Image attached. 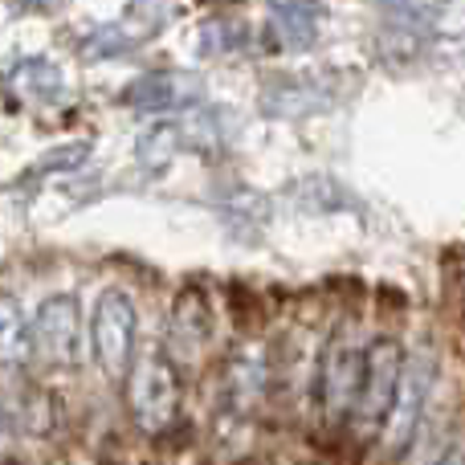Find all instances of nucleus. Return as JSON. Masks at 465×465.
Wrapping results in <instances>:
<instances>
[{"label": "nucleus", "mask_w": 465, "mask_h": 465, "mask_svg": "<svg viewBox=\"0 0 465 465\" xmlns=\"http://www.w3.org/2000/svg\"><path fill=\"white\" fill-rule=\"evenodd\" d=\"M135 339H139L135 302H131L127 290L106 286L94 298V311H90V351H94V363L111 380L131 376V368H135Z\"/></svg>", "instance_id": "1"}, {"label": "nucleus", "mask_w": 465, "mask_h": 465, "mask_svg": "<svg viewBox=\"0 0 465 465\" xmlns=\"http://www.w3.org/2000/svg\"><path fill=\"white\" fill-rule=\"evenodd\" d=\"M437 380V360L429 347L404 355V371H401V388H396L392 412H388L384 429H380V445H384L388 458H401L420 433V420L429 409V392H433Z\"/></svg>", "instance_id": "2"}, {"label": "nucleus", "mask_w": 465, "mask_h": 465, "mask_svg": "<svg viewBox=\"0 0 465 465\" xmlns=\"http://www.w3.org/2000/svg\"><path fill=\"white\" fill-rule=\"evenodd\" d=\"M131 388V412H135V425L143 433L160 437L176 425L180 417V380L172 371L168 355L163 351H147L143 360H135L127 376Z\"/></svg>", "instance_id": "3"}, {"label": "nucleus", "mask_w": 465, "mask_h": 465, "mask_svg": "<svg viewBox=\"0 0 465 465\" xmlns=\"http://www.w3.org/2000/svg\"><path fill=\"white\" fill-rule=\"evenodd\" d=\"M360 376H363V351L343 327L322 343L319 351V371H314V388L322 401V417L331 425H343L355 417V401H360Z\"/></svg>", "instance_id": "4"}, {"label": "nucleus", "mask_w": 465, "mask_h": 465, "mask_svg": "<svg viewBox=\"0 0 465 465\" xmlns=\"http://www.w3.org/2000/svg\"><path fill=\"white\" fill-rule=\"evenodd\" d=\"M401 371H404V351L396 339H376L371 347H363L360 401H355V429H360V437H371L384 429L396 401V388H401Z\"/></svg>", "instance_id": "5"}, {"label": "nucleus", "mask_w": 465, "mask_h": 465, "mask_svg": "<svg viewBox=\"0 0 465 465\" xmlns=\"http://www.w3.org/2000/svg\"><path fill=\"white\" fill-rule=\"evenodd\" d=\"M33 355L54 368H74L82 355V311L74 294L41 298L33 314Z\"/></svg>", "instance_id": "6"}, {"label": "nucleus", "mask_w": 465, "mask_h": 465, "mask_svg": "<svg viewBox=\"0 0 465 465\" xmlns=\"http://www.w3.org/2000/svg\"><path fill=\"white\" fill-rule=\"evenodd\" d=\"M201 94H204L201 74H188V70H147V74H139L131 86L119 90V98L127 106L155 111V114L193 106V103H201Z\"/></svg>", "instance_id": "7"}, {"label": "nucleus", "mask_w": 465, "mask_h": 465, "mask_svg": "<svg viewBox=\"0 0 465 465\" xmlns=\"http://www.w3.org/2000/svg\"><path fill=\"white\" fill-rule=\"evenodd\" d=\"M33 355V319L13 294H0V368H21Z\"/></svg>", "instance_id": "8"}, {"label": "nucleus", "mask_w": 465, "mask_h": 465, "mask_svg": "<svg viewBox=\"0 0 465 465\" xmlns=\"http://www.w3.org/2000/svg\"><path fill=\"white\" fill-rule=\"evenodd\" d=\"M319 21H322V13L311 5H273L270 8V25L282 33V45L286 49L311 45L314 33H319Z\"/></svg>", "instance_id": "9"}, {"label": "nucleus", "mask_w": 465, "mask_h": 465, "mask_svg": "<svg viewBox=\"0 0 465 465\" xmlns=\"http://www.w3.org/2000/svg\"><path fill=\"white\" fill-rule=\"evenodd\" d=\"M180 123H155V127H147L143 135H139V163H147V168H163V163L176 155V147L184 143V135H180Z\"/></svg>", "instance_id": "10"}, {"label": "nucleus", "mask_w": 465, "mask_h": 465, "mask_svg": "<svg viewBox=\"0 0 465 465\" xmlns=\"http://www.w3.org/2000/svg\"><path fill=\"white\" fill-rule=\"evenodd\" d=\"M13 82L25 90V94H54V90H62V70H57L54 62H41V57H33V62H21L13 70Z\"/></svg>", "instance_id": "11"}, {"label": "nucleus", "mask_w": 465, "mask_h": 465, "mask_svg": "<svg viewBox=\"0 0 465 465\" xmlns=\"http://www.w3.org/2000/svg\"><path fill=\"white\" fill-rule=\"evenodd\" d=\"M82 160H90V147L70 143L62 152H49L45 160H37V172H70V168H82Z\"/></svg>", "instance_id": "12"}, {"label": "nucleus", "mask_w": 465, "mask_h": 465, "mask_svg": "<svg viewBox=\"0 0 465 465\" xmlns=\"http://www.w3.org/2000/svg\"><path fill=\"white\" fill-rule=\"evenodd\" d=\"M433 465H465V453L461 450H450V453H441Z\"/></svg>", "instance_id": "13"}, {"label": "nucleus", "mask_w": 465, "mask_h": 465, "mask_svg": "<svg viewBox=\"0 0 465 465\" xmlns=\"http://www.w3.org/2000/svg\"><path fill=\"white\" fill-rule=\"evenodd\" d=\"M5 433H8V417H5V404H0V445H5Z\"/></svg>", "instance_id": "14"}]
</instances>
